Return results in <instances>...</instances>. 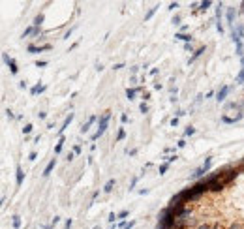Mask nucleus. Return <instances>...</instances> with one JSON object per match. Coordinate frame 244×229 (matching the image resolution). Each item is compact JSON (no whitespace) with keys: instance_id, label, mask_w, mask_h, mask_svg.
Returning <instances> with one entry per match:
<instances>
[{"instance_id":"f257e3e1","label":"nucleus","mask_w":244,"mask_h":229,"mask_svg":"<svg viewBox=\"0 0 244 229\" xmlns=\"http://www.w3.org/2000/svg\"><path fill=\"white\" fill-rule=\"evenodd\" d=\"M109 120H111V111H105L100 117V120H98V130H96V133L92 135V141H96V139H100V137L105 133V130H107V124H109Z\"/></svg>"},{"instance_id":"f03ea898","label":"nucleus","mask_w":244,"mask_h":229,"mask_svg":"<svg viewBox=\"0 0 244 229\" xmlns=\"http://www.w3.org/2000/svg\"><path fill=\"white\" fill-rule=\"evenodd\" d=\"M242 38H244V26L242 25H235L233 30H231V39H233V43L235 45H241Z\"/></svg>"},{"instance_id":"7ed1b4c3","label":"nucleus","mask_w":244,"mask_h":229,"mask_svg":"<svg viewBox=\"0 0 244 229\" xmlns=\"http://www.w3.org/2000/svg\"><path fill=\"white\" fill-rule=\"evenodd\" d=\"M210 165H212V158L209 156V158L205 160V163L201 165V167H199V169H195V171L191 173V179H199V177H203V175H205V173L210 169Z\"/></svg>"},{"instance_id":"20e7f679","label":"nucleus","mask_w":244,"mask_h":229,"mask_svg":"<svg viewBox=\"0 0 244 229\" xmlns=\"http://www.w3.org/2000/svg\"><path fill=\"white\" fill-rule=\"evenodd\" d=\"M2 57H4V62H6V66L10 68L11 75H17V73H19V68H17V64H15V60H13V58H11L8 53H4Z\"/></svg>"},{"instance_id":"39448f33","label":"nucleus","mask_w":244,"mask_h":229,"mask_svg":"<svg viewBox=\"0 0 244 229\" xmlns=\"http://www.w3.org/2000/svg\"><path fill=\"white\" fill-rule=\"evenodd\" d=\"M229 92H231V86H227V85L220 86V90L216 92V101H218V103L225 101V98H227V94H229Z\"/></svg>"},{"instance_id":"423d86ee","label":"nucleus","mask_w":244,"mask_h":229,"mask_svg":"<svg viewBox=\"0 0 244 229\" xmlns=\"http://www.w3.org/2000/svg\"><path fill=\"white\" fill-rule=\"evenodd\" d=\"M222 15H223V10H222V4H218L216 8V30L220 34H223V25H222Z\"/></svg>"},{"instance_id":"0eeeda50","label":"nucleus","mask_w":244,"mask_h":229,"mask_svg":"<svg viewBox=\"0 0 244 229\" xmlns=\"http://www.w3.org/2000/svg\"><path fill=\"white\" fill-rule=\"evenodd\" d=\"M26 51H28L30 54H38V53H43V51H51V45L47 43V45H28L26 47Z\"/></svg>"},{"instance_id":"6e6552de","label":"nucleus","mask_w":244,"mask_h":229,"mask_svg":"<svg viewBox=\"0 0 244 229\" xmlns=\"http://www.w3.org/2000/svg\"><path fill=\"white\" fill-rule=\"evenodd\" d=\"M23 180H25V171H23V167L17 163V167H15V184H17V186H21Z\"/></svg>"},{"instance_id":"1a4fd4ad","label":"nucleus","mask_w":244,"mask_h":229,"mask_svg":"<svg viewBox=\"0 0 244 229\" xmlns=\"http://www.w3.org/2000/svg\"><path fill=\"white\" fill-rule=\"evenodd\" d=\"M141 86H131V88H130V86H128V88H126V98H128V100H135V94H137V92H141Z\"/></svg>"},{"instance_id":"9d476101","label":"nucleus","mask_w":244,"mask_h":229,"mask_svg":"<svg viewBox=\"0 0 244 229\" xmlns=\"http://www.w3.org/2000/svg\"><path fill=\"white\" fill-rule=\"evenodd\" d=\"M235 17H237V10L235 8H227V13H225V19L231 26H235Z\"/></svg>"},{"instance_id":"9b49d317","label":"nucleus","mask_w":244,"mask_h":229,"mask_svg":"<svg viewBox=\"0 0 244 229\" xmlns=\"http://www.w3.org/2000/svg\"><path fill=\"white\" fill-rule=\"evenodd\" d=\"M238 120H242V113H238L237 117H225V114L222 117V122H223V124H237Z\"/></svg>"},{"instance_id":"f8f14e48","label":"nucleus","mask_w":244,"mask_h":229,"mask_svg":"<svg viewBox=\"0 0 244 229\" xmlns=\"http://www.w3.org/2000/svg\"><path fill=\"white\" fill-rule=\"evenodd\" d=\"M73 117H75V114H73V113H70V114H68L66 118H64V122H62V128H58V133H60V137H62V133L66 132V128H68V126L71 124V120H73Z\"/></svg>"},{"instance_id":"ddd939ff","label":"nucleus","mask_w":244,"mask_h":229,"mask_svg":"<svg viewBox=\"0 0 244 229\" xmlns=\"http://www.w3.org/2000/svg\"><path fill=\"white\" fill-rule=\"evenodd\" d=\"M96 120H98V118H96L94 114H92V117H88V120H86V122H83V126H81V133H86V132H88V130H90V126L94 124Z\"/></svg>"},{"instance_id":"4468645a","label":"nucleus","mask_w":244,"mask_h":229,"mask_svg":"<svg viewBox=\"0 0 244 229\" xmlns=\"http://www.w3.org/2000/svg\"><path fill=\"white\" fill-rule=\"evenodd\" d=\"M205 51H207V47H199V49H197V51H194V54H191V57H190V58H188V64H194V62H195V60H197V58H199V57H201V54H203V53H205Z\"/></svg>"},{"instance_id":"2eb2a0df","label":"nucleus","mask_w":244,"mask_h":229,"mask_svg":"<svg viewBox=\"0 0 244 229\" xmlns=\"http://www.w3.org/2000/svg\"><path fill=\"white\" fill-rule=\"evenodd\" d=\"M45 90H47V85H39V83H38V85H34L30 88V94L36 96V94H41V92H45Z\"/></svg>"},{"instance_id":"dca6fc26","label":"nucleus","mask_w":244,"mask_h":229,"mask_svg":"<svg viewBox=\"0 0 244 229\" xmlns=\"http://www.w3.org/2000/svg\"><path fill=\"white\" fill-rule=\"evenodd\" d=\"M55 165H57V158H53V160H51L49 163H47V167L43 169V173H41V175H43V177H49V175H51V171L55 169Z\"/></svg>"},{"instance_id":"f3484780","label":"nucleus","mask_w":244,"mask_h":229,"mask_svg":"<svg viewBox=\"0 0 244 229\" xmlns=\"http://www.w3.org/2000/svg\"><path fill=\"white\" fill-rule=\"evenodd\" d=\"M115 184H117V180L115 179H109L105 182V186H103V193H111L113 192V188H115Z\"/></svg>"},{"instance_id":"a211bd4d","label":"nucleus","mask_w":244,"mask_h":229,"mask_svg":"<svg viewBox=\"0 0 244 229\" xmlns=\"http://www.w3.org/2000/svg\"><path fill=\"white\" fill-rule=\"evenodd\" d=\"M175 39H180V41L191 43V36H190V34H180V32H177V34H175Z\"/></svg>"},{"instance_id":"6ab92c4d","label":"nucleus","mask_w":244,"mask_h":229,"mask_svg":"<svg viewBox=\"0 0 244 229\" xmlns=\"http://www.w3.org/2000/svg\"><path fill=\"white\" fill-rule=\"evenodd\" d=\"M64 143H66V139H64V137H60V139H58V143H57V147H55V154H60V152H62Z\"/></svg>"},{"instance_id":"aec40b11","label":"nucleus","mask_w":244,"mask_h":229,"mask_svg":"<svg viewBox=\"0 0 244 229\" xmlns=\"http://www.w3.org/2000/svg\"><path fill=\"white\" fill-rule=\"evenodd\" d=\"M34 30H36V26H28V28H25V32L21 34V38L25 39V38H28V36H34Z\"/></svg>"},{"instance_id":"412c9836","label":"nucleus","mask_w":244,"mask_h":229,"mask_svg":"<svg viewBox=\"0 0 244 229\" xmlns=\"http://www.w3.org/2000/svg\"><path fill=\"white\" fill-rule=\"evenodd\" d=\"M210 6H212V2H210V0H203V2L199 4V11H205V10H209Z\"/></svg>"},{"instance_id":"4be33fe9","label":"nucleus","mask_w":244,"mask_h":229,"mask_svg":"<svg viewBox=\"0 0 244 229\" xmlns=\"http://www.w3.org/2000/svg\"><path fill=\"white\" fill-rule=\"evenodd\" d=\"M43 13H39V15H36V19H34V26L36 28H39V26H41V23H43Z\"/></svg>"},{"instance_id":"5701e85b","label":"nucleus","mask_w":244,"mask_h":229,"mask_svg":"<svg viewBox=\"0 0 244 229\" xmlns=\"http://www.w3.org/2000/svg\"><path fill=\"white\" fill-rule=\"evenodd\" d=\"M194 133H195V128H194V126H188V128L184 130V137H190V135H194Z\"/></svg>"},{"instance_id":"b1692460","label":"nucleus","mask_w":244,"mask_h":229,"mask_svg":"<svg viewBox=\"0 0 244 229\" xmlns=\"http://www.w3.org/2000/svg\"><path fill=\"white\" fill-rule=\"evenodd\" d=\"M156 11H158V6H154V8H150V11H149V13H147V15H145V21H149V19H152V15L156 13Z\"/></svg>"},{"instance_id":"393cba45","label":"nucleus","mask_w":244,"mask_h":229,"mask_svg":"<svg viewBox=\"0 0 244 229\" xmlns=\"http://www.w3.org/2000/svg\"><path fill=\"white\" fill-rule=\"evenodd\" d=\"M235 83H238V85H241V83H244V68L238 72V75H237V79H235Z\"/></svg>"},{"instance_id":"a878e982","label":"nucleus","mask_w":244,"mask_h":229,"mask_svg":"<svg viewBox=\"0 0 244 229\" xmlns=\"http://www.w3.org/2000/svg\"><path fill=\"white\" fill-rule=\"evenodd\" d=\"M124 137H126V130L120 128V130H118V133H117V141H122Z\"/></svg>"},{"instance_id":"bb28decb","label":"nucleus","mask_w":244,"mask_h":229,"mask_svg":"<svg viewBox=\"0 0 244 229\" xmlns=\"http://www.w3.org/2000/svg\"><path fill=\"white\" fill-rule=\"evenodd\" d=\"M139 111H141L143 114L149 113V105H147V101H141V105H139Z\"/></svg>"},{"instance_id":"cd10ccee","label":"nucleus","mask_w":244,"mask_h":229,"mask_svg":"<svg viewBox=\"0 0 244 229\" xmlns=\"http://www.w3.org/2000/svg\"><path fill=\"white\" fill-rule=\"evenodd\" d=\"M13 227L15 229L21 227V216H13Z\"/></svg>"},{"instance_id":"c85d7f7f","label":"nucleus","mask_w":244,"mask_h":229,"mask_svg":"<svg viewBox=\"0 0 244 229\" xmlns=\"http://www.w3.org/2000/svg\"><path fill=\"white\" fill-rule=\"evenodd\" d=\"M32 130H34V126H32V124H25V128H23V133H25V135H28Z\"/></svg>"},{"instance_id":"c756f323","label":"nucleus","mask_w":244,"mask_h":229,"mask_svg":"<svg viewBox=\"0 0 244 229\" xmlns=\"http://www.w3.org/2000/svg\"><path fill=\"white\" fill-rule=\"evenodd\" d=\"M167 169H169V163H162L160 165V175H165Z\"/></svg>"},{"instance_id":"7c9ffc66","label":"nucleus","mask_w":244,"mask_h":229,"mask_svg":"<svg viewBox=\"0 0 244 229\" xmlns=\"http://www.w3.org/2000/svg\"><path fill=\"white\" fill-rule=\"evenodd\" d=\"M173 161H177V154H173V156H167V158H165V163H169V165H171Z\"/></svg>"},{"instance_id":"2f4dec72","label":"nucleus","mask_w":244,"mask_h":229,"mask_svg":"<svg viewBox=\"0 0 244 229\" xmlns=\"http://www.w3.org/2000/svg\"><path fill=\"white\" fill-rule=\"evenodd\" d=\"M180 21H182V17H180V15H175V17H173V21H171V23H173V25H180Z\"/></svg>"},{"instance_id":"473e14b6","label":"nucleus","mask_w":244,"mask_h":229,"mask_svg":"<svg viewBox=\"0 0 244 229\" xmlns=\"http://www.w3.org/2000/svg\"><path fill=\"white\" fill-rule=\"evenodd\" d=\"M47 64H49L47 60H38V62H36V66H38V68H45Z\"/></svg>"},{"instance_id":"72a5a7b5","label":"nucleus","mask_w":244,"mask_h":229,"mask_svg":"<svg viewBox=\"0 0 244 229\" xmlns=\"http://www.w3.org/2000/svg\"><path fill=\"white\" fill-rule=\"evenodd\" d=\"M137 180H139V177H133V180H131V182H130V192H131V190H133V188H135V184H137Z\"/></svg>"},{"instance_id":"f704fd0d","label":"nucleus","mask_w":244,"mask_h":229,"mask_svg":"<svg viewBox=\"0 0 244 229\" xmlns=\"http://www.w3.org/2000/svg\"><path fill=\"white\" fill-rule=\"evenodd\" d=\"M6 117L10 118V120H13V118H17V117H15V114H13V111H11V109H8V111H6Z\"/></svg>"},{"instance_id":"c9c22d12","label":"nucleus","mask_w":244,"mask_h":229,"mask_svg":"<svg viewBox=\"0 0 244 229\" xmlns=\"http://www.w3.org/2000/svg\"><path fill=\"white\" fill-rule=\"evenodd\" d=\"M128 214H130V210H122V212H118L117 216H118V218H120V220H124V218H126Z\"/></svg>"},{"instance_id":"e433bc0d","label":"nucleus","mask_w":244,"mask_h":229,"mask_svg":"<svg viewBox=\"0 0 244 229\" xmlns=\"http://www.w3.org/2000/svg\"><path fill=\"white\" fill-rule=\"evenodd\" d=\"M177 8H178V2H171L167 10H171V11H173V10H177Z\"/></svg>"},{"instance_id":"4c0bfd02","label":"nucleus","mask_w":244,"mask_h":229,"mask_svg":"<svg viewBox=\"0 0 244 229\" xmlns=\"http://www.w3.org/2000/svg\"><path fill=\"white\" fill-rule=\"evenodd\" d=\"M171 126H173V128H177V126H178V118H177V117L171 118Z\"/></svg>"},{"instance_id":"58836bf2","label":"nucleus","mask_w":244,"mask_h":229,"mask_svg":"<svg viewBox=\"0 0 244 229\" xmlns=\"http://www.w3.org/2000/svg\"><path fill=\"white\" fill-rule=\"evenodd\" d=\"M177 147H178V148H184V147H186V139H180V141L177 143Z\"/></svg>"},{"instance_id":"ea45409f","label":"nucleus","mask_w":244,"mask_h":229,"mask_svg":"<svg viewBox=\"0 0 244 229\" xmlns=\"http://www.w3.org/2000/svg\"><path fill=\"white\" fill-rule=\"evenodd\" d=\"M130 72H131V75H135V73L139 72V66H131V68H130Z\"/></svg>"},{"instance_id":"a19ab883","label":"nucleus","mask_w":244,"mask_h":229,"mask_svg":"<svg viewBox=\"0 0 244 229\" xmlns=\"http://www.w3.org/2000/svg\"><path fill=\"white\" fill-rule=\"evenodd\" d=\"M115 218H118V216H117V214H115V212H111V214H109V218H107V220H109V222H111V223H113V222H115Z\"/></svg>"},{"instance_id":"79ce46f5","label":"nucleus","mask_w":244,"mask_h":229,"mask_svg":"<svg viewBox=\"0 0 244 229\" xmlns=\"http://www.w3.org/2000/svg\"><path fill=\"white\" fill-rule=\"evenodd\" d=\"M73 154H81V145H75L73 147Z\"/></svg>"},{"instance_id":"37998d69","label":"nucleus","mask_w":244,"mask_h":229,"mask_svg":"<svg viewBox=\"0 0 244 229\" xmlns=\"http://www.w3.org/2000/svg\"><path fill=\"white\" fill-rule=\"evenodd\" d=\"M126 154H130V156H135V154H137V148H131V150L128 148V150H126Z\"/></svg>"},{"instance_id":"c03bdc74","label":"nucleus","mask_w":244,"mask_h":229,"mask_svg":"<svg viewBox=\"0 0 244 229\" xmlns=\"http://www.w3.org/2000/svg\"><path fill=\"white\" fill-rule=\"evenodd\" d=\"M36 158H38V154H36L34 150H32V152L28 154V160H32V161H34V160H36Z\"/></svg>"},{"instance_id":"a18cd8bd","label":"nucleus","mask_w":244,"mask_h":229,"mask_svg":"<svg viewBox=\"0 0 244 229\" xmlns=\"http://www.w3.org/2000/svg\"><path fill=\"white\" fill-rule=\"evenodd\" d=\"M184 114H186V111H184V109H178V111H177V118L184 117Z\"/></svg>"},{"instance_id":"49530a36","label":"nucleus","mask_w":244,"mask_h":229,"mask_svg":"<svg viewBox=\"0 0 244 229\" xmlns=\"http://www.w3.org/2000/svg\"><path fill=\"white\" fill-rule=\"evenodd\" d=\"M184 49H186V51H190V53H191V51H194V45H191V43H186V45H184Z\"/></svg>"},{"instance_id":"de8ad7c7","label":"nucleus","mask_w":244,"mask_h":229,"mask_svg":"<svg viewBox=\"0 0 244 229\" xmlns=\"http://www.w3.org/2000/svg\"><path fill=\"white\" fill-rule=\"evenodd\" d=\"M120 120H122V124H126V122H128V120H130V118H128V114H126V113H124V114H122V117H120Z\"/></svg>"},{"instance_id":"09e8293b","label":"nucleus","mask_w":244,"mask_h":229,"mask_svg":"<svg viewBox=\"0 0 244 229\" xmlns=\"http://www.w3.org/2000/svg\"><path fill=\"white\" fill-rule=\"evenodd\" d=\"M73 30H75V26H73V28H70V30H68V32H66V34H64V38H66V39H68V38H70V36H71V32H73Z\"/></svg>"},{"instance_id":"8fccbe9b","label":"nucleus","mask_w":244,"mask_h":229,"mask_svg":"<svg viewBox=\"0 0 244 229\" xmlns=\"http://www.w3.org/2000/svg\"><path fill=\"white\" fill-rule=\"evenodd\" d=\"M45 117H47V113H45V111H39V113H38V118H41V120H43Z\"/></svg>"},{"instance_id":"3c124183","label":"nucleus","mask_w":244,"mask_h":229,"mask_svg":"<svg viewBox=\"0 0 244 229\" xmlns=\"http://www.w3.org/2000/svg\"><path fill=\"white\" fill-rule=\"evenodd\" d=\"M26 86H28V85H26V81H21V83H19V88H23V90H25Z\"/></svg>"},{"instance_id":"603ef678","label":"nucleus","mask_w":244,"mask_h":229,"mask_svg":"<svg viewBox=\"0 0 244 229\" xmlns=\"http://www.w3.org/2000/svg\"><path fill=\"white\" fill-rule=\"evenodd\" d=\"M154 88H156V90H162L163 85H162V83H154Z\"/></svg>"},{"instance_id":"864d4df0","label":"nucleus","mask_w":244,"mask_h":229,"mask_svg":"<svg viewBox=\"0 0 244 229\" xmlns=\"http://www.w3.org/2000/svg\"><path fill=\"white\" fill-rule=\"evenodd\" d=\"M147 100H150V92H145V94H143V101H147Z\"/></svg>"},{"instance_id":"5fc2aeb1","label":"nucleus","mask_w":244,"mask_h":229,"mask_svg":"<svg viewBox=\"0 0 244 229\" xmlns=\"http://www.w3.org/2000/svg\"><path fill=\"white\" fill-rule=\"evenodd\" d=\"M133 226H135V220H131V222H130V223H128V226H126V227H124V229H131V227H133Z\"/></svg>"},{"instance_id":"6e6d98bb","label":"nucleus","mask_w":244,"mask_h":229,"mask_svg":"<svg viewBox=\"0 0 244 229\" xmlns=\"http://www.w3.org/2000/svg\"><path fill=\"white\" fill-rule=\"evenodd\" d=\"M58 222H60V216H55V218H53V226H57Z\"/></svg>"},{"instance_id":"4d7b16f0","label":"nucleus","mask_w":244,"mask_h":229,"mask_svg":"<svg viewBox=\"0 0 244 229\" xmlns=\"http://www.w3.org/2000/svg\"><path fill=\"white\" fill-rule=\"evenodd\" d=\"M122 68H124V64L120 62V64H115V68H113V70H122Z\"/></svg>"},{"instance_id":"13d9d810","label":"nucleus","mask_w":244,"mask_h":229,"mask_svg":"<svg viewBox=\"0 0 244 229\" xmlns=\"http://www.w3.org/2000/svg\"><path fill=\"white\" fill-rule=\"evenodd\" d=\"M71 160H73V152H70V154H68V158H66V161H71Z\"/></svg>"},{"instance_id":"bf43d9fd","label":"nucleus","mask_w":244,"mask_h":229,"mask_svg":"<svg viewBox=\"0 0 244 229\" xmlns=\"http://www.w3.org/2000/svg\"><path fill=\"white\" fill-rule=\"evenodd\" d=\"M195 229H210L209 226H207V223H205V226H199V227H195Z\"/></svg>"},{"instance_id":"052dcab7","label":"nucleus","mask_w":244,"mask_h":229,"mask_svg":"<svg viewBox=\"0 0 244 229\" xmlns=\"http://www.w3.org/2000/svg\"><path fill=\"white\" fill-rule=\"evenodd\" d=\"M241 66H242V68H244V57L241 58Z\"/></svg>"},{"instance_id":"680f3d73","label":"nucleus","mask_w":244,"mask_h":229,"mask_svg":"<svg viewBox=\"0 0 244 229\" xmlns=\"http://www.w3.org/2000/svg\"><path fill=\"white\" fill-rule=\"evenodd\" d=\"M111 229H117V227H115V226H113V227H111Z\"/></svg>"}]
</instances>
